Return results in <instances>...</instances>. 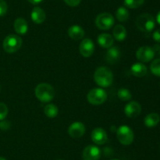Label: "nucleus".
Masks as SVG:
<instances>
[{
	"instance_id": "1",
	"label": "nucleus",
	"mask_w": 160,
	"mask_h": 160,
	"mask_svg": "<svg viewBox=\"0 0 160 160\" xmlns=\"http://www.w3.org/2000/svg\"><path fill=\"white\" fill-rule=\"evenodd\" d=\"M94 79L96 84L101 87H109L112 83L113 75L109 67H99L96 69L94 74Z\"/></svg>"
},
{
	"instance_id": "2",
	"label": "nucleus",
	"mask_w": 160,
	"mask_h": 160,
	"mask_svg": "<svg viewBox=\"0 0 160 160\" xmlns=\"http://www.w3.org/2000/svg\"><path fill=\"white\" fill-rule=\"evenodd\" d=\"M36 97L43 103H48L53 100L55 97V89L48 83H40L34 89Z\"/></svg>"
},
{
	"instance_id": "3",
	"label": "nucleus",
	"mask_w": 160,
	"mask_h": 160,
	"mask_svg": "<svg viewBox=\"0 0 160 160\" xmlns=\"http://www.w3.org/2000/svg\"><path fill=\"white\" fill-rule=\"evenodd\" d=\"M135 24L141 31L148 33L151 32L156 26L154 17L149 13H143L136 18Z\"/></svg>"
},
{
	"instance_id": "4",
	"label": "nucleus",
	"mask_w": 160,
	"mask_h": 160,
	"mask_svg": "<svg viewBox=\"0 0 160 160\" xmlns=\"http://www.w3.org/2000/svg\"><path fill=\"white\" fill-rule=\"evenodd\" d=\"M22 39L17 35H9L3 41V49L9 53L18 51L22 45Z\"/></svg>"
},
{
	"instance_id": "5",
	"label": "nucleus",
	"mask_w": 160,
	"mask_h": 160,
	"mask_svg": "<svg viewBox=\"0 0 160 160\" xmlns=\"http://www.w3.org/2000/svg\"><path fill=\"white\" fill-rule=\"evenodd\" d=\"M117 136L120 144L123 145H130L134 138V132L126 125H120L117 130Z\"/></svg>"
},
{
	"instance_id": "6",
	"label": "nucleus",
	"mask_w": 160,
	"mask_h": 160,
	"mask_svg": "<svg viewBox=\"0 0 160 160\" xmlns=\"http://www.w3.org/2000/svg\"><path fill=\"white\" fill-rule=\"evenodd\" d=\"M87 99L92 104L99 105L106 101L107 99V93L102 88H94L88 93Z\"/></svg>"
},
{
	"instance_id": "7",
	"label": "nucleus",
	"mask_w": 160,
	"mask_h": 160,
	"mask_svg": "<svg viewBox=\"0 0 160 160\" xmlns=\"http://www.w3.org/2000/svg\"><path fill=\"white\" fill-rule=\"evenodd\" d=\"M115 20L109 13H102L95 19V25L100 30H109L113 26Z\"/></svg>"
},
{
	"instance_id": "8",
	"label": "nucleus",
	"mask_w": 160,
	"mask_h": 160,
	"mask_svg": "<svg viewBox=\"0 0 160 160\" xmlns=\"http://www.w3.org/2000/svg\"><path fill=\"white\" fill-rule=\"evenodd\" d=\"M155 53L153 48L150 46H142L136 52V57L142 63H147L151 61L154 58Z\"/></svg>"
},
{
	"instance_id": "9",
	"label": "nucleus",
	"mask_w": 160,
	"mask_h": 160,
	"mask_svg": "<svg viewBox=\"0 0 160 160\" xmlns=\"http://www.w3.org/2000/svg\"><path fill=\"white\" fill-rule=\"evenodd\" d=\"M84 160H99L101 157V150L95 145H88L84 147L82 154Z\"/></svg>"
},
{
	"instance_id": "10",
	"label": "nucleus",
	"mask_w": 160,
	"mask_h": 160,
	"mask_svg": "<svg viewBox=\"0 0 160 160\" xmlns=\"http://www.w3.org/2000/svg\"><path fill=\"white\" fill-rule=\"evenodd\" d=\"M79 51L84 57H89L95 51V44L90 39H83L80 43Z\"/></svg>"
},
{
	"instance_id": "11",
	"label": "nucleus",
	"mask_w": 160,
	"mask_h": 160,
	"mask_svg": "<svg viewBox=\"0 0 160 160\" xmlns=\"http://www.w3.org/2000/svg\"><path fill=\"white\" fill-rule=\"evenodd\" d=\"M85 133V125L81 122H73L68 128V133L71 137L80 138Z\"/></svg>"
},
{
	"instance_id": "12",
	"label": "nucleus",
	"mask_w": 160,
	"mask_h": 160,
	"mask_svg": "<svg viewBox=\"0 0 160 160\" xmlns=\"http://www.w3.org/2000/svg\"><path fill=\"white\" fill-rule=\"evenodd\" d=\"M121 56V52L119 47H109L105 56L106 62L109 64H114L118 62Z\"/></svg>"
},
{
	"instance_id": "13",
	"label": "nucleus",
	"mask_w": 160,
	"mask_h": 160,
	"mask_svg": "<svg viewBox=\"0 0 160 160\" xmlns=\"http://www.w3.org/2000/svg\"><path fill=\"white\" fill-rule=\"evenodd\" d=\"M91 136H92V141L98 145L104 144L108 139L107 133L102 128L94 129L92 130Z\"/></svg>"
},
{
	"instance_id": "14",
	"label": "nucleus",
	"mask_w": 160,
	"mask_h": 160,
	"mask_svg": "<svg viewBox=\"0 0 160 160\" xmlns=\"http://www.w3.org/2000/svg\"><path fill=\"white\" fill-rule=\"evenodd\" d=\"M142 111V106L136 101H131L126 104L124 112L128 118H136Z\"/></svg>"
},
{
	"instance_id": "15",
	"label": "nucleus",
	"mask_w": 160,
	"mask_h": 160,
	"mask_svg": "<svg viewBox=\"0 0 160 160\" xmlns=\"http://www.w3.org/2000/svg\"><path fill=\"white\" fill-rule=\"evenodd\" d=\"M31 20H33L34 23L37 24H40L43 23L45 21L46 15H45V13L44 11V9L36 6L31 11Z\"/></svg>"
},
{
	"instance_id": "16",
	"label": "nucleus",
	"mask_w": 160,
	"mask_h": 160,
	"mask_svg": "<svg viewBox=\"0 0 160 160\" xmlns=\"http://www.w3.org/2000/svg\"><path fill=\"white\" fill-rule=\"evenodd\" d=\"M97 42L99 44V45L102 48L109 49V47L113 45L114 39L110 34L108 33H103L99 35L97 38Z\"/></svg>"
},
{
	"instance_id": "17",
	"label": "nucleus",
	"mask_w": 160,
	"mask_h": 160,
	"mask_svg": "<svg viewBox=\"0 0 160 160\" xmlns=\"http://www.w3.org/2000/svg\"><path fill=\"white\" fill-rule=\"evenodd\" d=\"M68 35L73 40H80L84 36V30L79 25H73L67 31Z\"/></svg>"
},
{
	"instance_id": "18",
	"label": "nucleus",
	"mask_w": 160,
	"mask_h": 160,
	"mask_svg": "<svg viewBox=\"0 0 160 160\" xmlns=\"http://www.w3.org/2000/svg\"><path fill=\"white\" fill-rule=\"evenodd\" d=\"M131 72L134 76L141 78L146 75L148 72V68L143 63L138 62L131 66Z\"/></svg>"
},
{
	"instance_id": "19",
	"label": "nucleus",
	"mask_w": 160,
	"mask_h": 160,
	"mask_svg": "<svg viewBox=\"0 0 160 160\" xmlns=\"http://www.w3.org/2000/svg\"><path fill=\"white\" fill-rule=\"evenodd\" d=\"M14 29L19 35H24L28 32V22L23 18H17L14 21Z\"/></svg>"
},
{
	"instance_id": "20",
	"label": "nucleus",
	"mask_w": 160,
	"mask_h": 160,
	"mask_svg": "<svg viewBox=\"0 0 160 160\" xmlns=\"http://www.w3.org/2000/svg\"><path fill=\"white\" fill-rule=\"evenodd\" d=\"M160 122V116L157 113H150L147 115L144 119V123L147 127H154L157 125Z\"/></svg>"
},
{
	"instance_id": "21",
	"label": "nucleus",
	"mask_w": 160,
	"mask_h": 160,
	"mask_svg": "<svg viewBox=\"0 0 160 160\" xmlns=\"http://www.w3.org/2000/svg\"><path fill=\"white\" fill-rule=\"evenodd\" d=\"M112 35H113V38L116 40L121 42L126 39L128 33H127L125 27H123L121 24H118L116 25L115 28L112 30Z\"/></svg>"
},
{
	"instance_id": "22",
	"label": "nucleus",
	"mask_w": 160,
	"mask_h": 160,
	"mask_svg": "<svg viewBox=\"0 0 160 160\" xmlns=\"http://www.w3.org/2000/svg\"><path fill=\"white\" fill-rule=\"evenodd\" d=\"M44 112L47 117L49 118V119H53V118L57 116L59 109H58L57 106L54 104H48L44 108Z\"/></svg>"
},
{
	"instance_id": "23",
	"label": "nucleus",
	"mask_w": 160,
	"mask_h": 160,
	"mask_svg": "<svg viewBox=\"0 0 160 160\" xmlns=\"http://www.w3.org/2000/svg\"><path fill=\"white\" fill-rule=\"evenodd\" d=\"M129 11L128 9L123 6H120L117 9V12H116V17L117 20L120 22H125L128 20L129 18Z\"/></svg>"
},
{
	"instance_id": "24",
	"label": "nucleus",
	"mask_w": 160,
	"mask_h": 160,
	"mask_svg": "<svg viewBox=\"0 0 160 160\" xmlns=\"http://www.w3.org/2000/svg\"><path fill=\"white\" fill-rule=\"evenodd\" d=\"M117 96H118L120 100H123V101H128V100H130L132 98L131 93L128 89H125V88H120L118 90V93H117Z\"/></svg>"
},
{
	"instance_id": "25",
	"label": "nucleus",
	"mask_w": 160,
	"mask_h": 160,
	"mask_svg": "<svg viewBox=\"0 0 160 160\" xmlns=\"http://www.w3.org/2000/svg\"><path fill=\"white\" fill-rule=\"evenodd\" d=\"M145 0H124V5L130 9H136L143 5Z\"/></svg>"
},
{
	"instance_id": "26",
	"label": "nucleus",
	"mask_w": 160,
	"mask_h": 160,
	"mask_svg": "<svg viewBox=\"0 0 160 160\" xmlns=\"http://www.w3.org/2000/svg\"><path fill=\"white\" fill-rule=\"evenodd\" d=\"M150 70L153 75L160 77V58L156 59L152 62L150 65Z\"/></svg>"
},
{
	"instance_id": "27",
	"label": "nucleus",
	"mask_w": 160,
	"mask_h": 160,
	"mask_svg": "<svg viewBox=\"0 0 160 160\" xmlns=\"http://www.w3.org/2000/svg\"><path fill=\"white\" fill-rule=\"evenodd\" d=\"M8 108L4 103H0V121L5 119L7 116Z\"/></svg>"
},
{
	"instance_id": "28",
	"label": "nucleus",
	"mask_w": 160,
	"mask_h": 160,
	"mask_svg": "<svg viewBox=\"0 0 160 160\" xmlns=\"http://www.w3.org/2000/svg\"><path fill=\"white\" fill-rule=\"evenodd\" d=\"M8 6L4 0H0V17H2L6 13Z\"/></svg>"
},
{
	"instance_id": "29",
	"label": "nucleus",
	"mask_w": 160,
	"mask_h": 160,
	"mask_svg": "<svg viewBox=\"0 0 160 160\" xmlns=\"http://www.w3.org/2000/svg\"><path fill=\"white\" fill-rule=\"evenodd\" d=\"M64 2H65L66 4H67L68 6L74 7V6H78V5L81 3V0H64Z\"/></svg>"
},
{
	"instance_id": "30",
	"label": "nucleus",
	"mask_w": 160,
	"mask_h": 160,
	"mask_svg": "<svg viewBox=\"0 0 160 160\" xmlns=\"http://www.w3.org/2000/svg\"><path fill=\"white\" fill-rule=\"evenodd\" d=\"M9 127H10V123L7 121H2V122H0V128L2 130H9Z\"/></svg>"
},
{
	"instance_id": "31",
	"label": "nucleus",
	"mask_w": 160,
	"mask_h": 160,
	"mask_svg": "<svg viewBox=\"0 0 160 160\" xmlns=\"http://www.w3.org/2000/svg\"><path fill=\"white\" fill-rule=\"evenodd\" d=\"M152 38L156 42L160 43V29H158L156 31H154L152 35Z\"/></svg>"
},
{
	"instance_id": "32",
	"label": "nucleus",
	"mask_w": 160,
	"mask_h": 160,
	"mask_svg": "<svg viewBox=\"0 0 160 160\" xmlns=\"http://www.w3.org/2000/svg\"><path fill=\"white\" fill-rule=\"evenodd\" d=\"M28 1L30 3H31V4L37 5V4H39V3H42L43 0H28Z\"/></svg>"
},
{
	"instance_id": "33",
	"label": "nucleus",
	"mask_w": 160,
	"mask_h": 160,
	"mask_svg": "<svg viewBox=\"0 0 160 160\" xmlns=\"http://www.w3.org/2000/svg\"><path fill=\"white\" fill-rule=\"evenodd\" d=\"M153 50H154L155 53H156V52H157L160 56V45H155L154 48H153Z\"/></svg>"
},
{
	"instance_id": "34",
	"label": "nucleus",
	"mask_w": 160,
	"mask_h": 160,
	"mask_svg": "<svg viewBox=\"0 0 160 160\" xmlns=\"http://www.w3.org/2000/svg\"><path fill=\"white\" fill-rule=\"evenodd\" d=\"M156 21H157L158 24L160 25V11L158 13L157 16H156Z\"/></svg>"
},
{
	"instance_id": "35",
	"label": "nucleus",
	"mask_w": 160,
	"mask_h": 160,
	"mask_svg": "<svg viewBox=\"0 0 160 160\" xmlns=\"http://www.w3.org/2000/svg\"><path fill=\"white\" fill-rule=\"evenodd\" d=\"M0 160H6V159L5 158H3V157H0Z\"/></svg>"
},
{
	"instance_id": "36",
	"label": "nucleus",
	"mask_w": 160,
	"mask_h": 160,
	"mask_svg": "<svg viewBox=\"0 0 160 160\" xmlns=\"http://www.w3.org/2000/svg\"><path fill=\"white\" fill-rule=\"evenodd\" d=\"M111 160H119V159H111Z\"/></svg>"
}]
</instances>
